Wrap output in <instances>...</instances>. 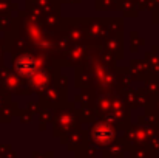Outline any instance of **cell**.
<instances>
[{"label":"cell","instance_id":"6da1fadb","mask_svg":"<svg viewBox=\"0 0 159 158\" xmlns=\"http://www.w3.org/2000/svg\"><path fill=\"white\" fill-rule=\"evenodd\" d=\"M14 68H16V71H17L20 76H33V74L36 73L37 65H36V60H34L31 56L23 54V56H20V57L16 60Z\"/></svg>","mask_w":159,"mask_h":158},{"label":"cell","instance_id":"7a4b0ae2","mask_svg":"<svg viewBox=\"0 0 159 158\" xmlns=\"http://www.w3.org/2000/svg\"><path fill=\"white\" fill-rule=\"evenodd\" d=\"M93 136H94V140L99 144H107V143H110L113 140V130L105 124H99L93 130Z\"/></svg>","mask_w":159,"mask_h":158}]
</instances>
